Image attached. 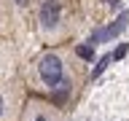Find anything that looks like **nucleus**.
<instances>
[{
	"mask_svg": "<svg viewBox=\"0 0 129 121\" xmlns=\"http://www.w3.org/2000/svg\"><path fill=\"white\" fill-rule=\"evenodd\" d=\"M32 83L40 92H46L56 105L67 102L75 81H73V73H70V65H67L64 54L51 48V51H43V54L35 56V62H32Z\"/></svg>",
	"mask_w": 129,
	"mask_h": 121,
	"instance_id": "obj_1",
	"label": "nucleus"
},
{
	"mask_svg": "<svg viewBox=\"0 0 129 121\" xmlns=\"http://www.w3.org/2000/svg\"><path fill=\"white\" fill-rule=\"evenodd\" d=\"M38 27L43 38H56L64 30V3L59 0H40L38 6Z\"/></svg>",
	"mask_w": 129,
	"mask_h": 121,
	"instance_id": "obj_2",
	"label": "nucleus"
},
{
	"mask_svg": "<svg viewBox=\"0 0 129 121\" xmlns=\"http://www.w3.org/2000/svg\"><path fill=\"white\" fill-rule=\"evenodd\" d=\"M6 113H8V92L0 89V118H6Z\"/></svg>",
	"mask_w": 129,
	"mask_h": 121,
	"instance_id": "obj_3",
	"label": "nucleus"
},
{
	"mask_svg": "<svg viewBox=\"0 0 129 121\" xmlns=\"http://www.w3.org/2000/svg\"><path fill=\"white\" fill-rule=\"evenodd\" d=\"M32 121H51V118H48L46 110H40V113H35V118H32Z\"/></svg>",
	"mask_w": 129,
	"mask_h": 121,
	"instance_id": "obj_4",
	"label": "nucleus"
},
{
	"mask_svg": "<svg viewBox=\"0 0 129 121\" xmlns=\"http://www.w3.org/2000/svg\"><path fill=\"white\" fill-rule=\"evenodd\" d=\"M14 3L16 6H27V0H14Z\"/></svg>",
	"mask_w": 129,
	"mask_h": 121,
	"instance_id": "obj_5",
	"label": "nucleus"
}]
</instances>
